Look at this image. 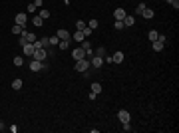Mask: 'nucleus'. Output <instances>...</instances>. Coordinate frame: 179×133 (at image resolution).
I'll use <instances>...</instances> for the list:
<instances>
[{"label": "nucleus", "mask_w": 179, "mask_h": 133, "mask_svg": "<svg viewBox=\"0 0 179 133\" xmlns=\"http://www.w3.org/2000/svg\"><path fill=\"white\" fill-rule=\"evenodd\" d=\"M86 26H88V24L84 22V20H78V22H76V28H78V30H84Z\"/></svg>", "instance_id": "obj_26"}, {"label": "nucleus", "mask_w": 179, "mask_h": 133, "mask_svg": "<svg viewBox=\"0 0 179 133\" xmlns=\"http://www.w3.org/2000/svg\"><path fill=\"white\" fill-rule=\"evenodd\" d=\"M36 10H38V6H36L34 2H32V4H28V12H30V14H34Z\"/></svg>", "instance_id": "obj_29"}, {"label": "nucleus", "mask_w": 179, "mask_h": 133, "mask_svg": "<svg viewBox=\"0 0 179 133\" xmlns=\"http://www.w3.org/2000/svg\"><path fill=\"white\" fill-rule=\"evenodd\" d=\"M22 64H24V58H22V56H16V58H14V66L20 68Z\"/></svg>", "instance_id": "obj_22"}, {"label": "nucleus", "mask_w": 179, "mask_h": 133, "mask_svg": "<svg viewBox=\"0 0 179 133\" xmlns=\"http://www.w3.org/2000/svg\"><path fill=\"white\" fill-rule=\"evenodd\" d=\"M26 20H28V16H26L24 12H20V14H16V24H20V26H24V24H26Z\"/></svg>", "instance_id": "obj_13"}, {"label": "nucleus", "mask_w": 179, "mask_h": 133, "mask_svg": "<svg viewBox=\"0 0 179 133\" xmlns=\"http://www.w3.org/2000/svg\"><path fill=\"white\" fill-rule=\"evenodd\" d=\"M90 66L101 68V66H103V58H100V56H94V58H92V62H90Z\"/></svg>", "instance_id": "obj_8"}, {"label": "nucleus", "mask_w": 179, "mask_h": 133, "mask_svg": "<svg viewBox=\"0 0 179 133\" xmlns=\"http://www.w3.org/2000/svg\"><path fill=\"white\" fill-rule=\"evenodd\" d=\"M18 129H20L18 125H10V131H12V133H18Z\"/></svg>", "instance_id": "obj_37"}, {"label": "nucleus", "mask_w": 179, "mask_h": 133, "mask_svg": "<svg viewBox=\"0 0 179 133\" xmlns=\"http://www.w3.org/2000/svg\"><path fill=\"white\" fill-rule=\"evenodd\" d=\"M141 14H143V18H145V20H151V18L155 16V14H153V10H151V8H145V10L141 12Z\"/></svg>", "instance_id": "obj_18"}, {"label": "nucleus", "mask_w": 179, "mask_h": 133, "mask_svg": "<svg viewBox=\"0 0 179 133\" xmlns=\"http://www.w3.org/2000/svg\"><path fill=\"white\" fill-rule=\"evenodd\" d=\"M157 42H161V44H165V42H167V38H165L163 34H159V36H157Z\"/></svg>", "instance_id": "obj_32"}, {"label": "nucleus", "mask_w": 179, "mask_h": 133, "mask_svg": "<svg viewBox=\"0 0 179 133\" xmlns=\"http://www.w3.org/2000/svg\"><path fill=\"white\" fill-rule=\"evenodd\" d=\"M40 16L46 20V18H50V12H48V10H40Z\"/></svg>", "instance_id": "obj_33"}, {"label": "nucleus", "mask_w": 179, "mask_h": 133, "mask_svg": "<svg viewBox=\"0 0 179 133\" xmlns=\"http://www.w3.org/2000/svg\"><path fill=\"white\" fill-rule=\"evenodd\" d=\"M58 48H60V50H68V48H70V40H60V42H58Z\"/></svg>", "instance_id": "obj_19"}, {"label": "nucleus", "mask_w": 179, "mask_h": 133, "mask_svg": "<svg viewBox=\"0 0 179 133\" xmlns=\"http://www.w3.org/2000/svg\"><path fill=\"white\" fill-rule=\"evenodd\" d=\"M82 32H84V36H86V38H88L90 34L94 32V30H92V28H90V26H86V28H84V30H82Z\"/></svg>", "instance_id": "obj_31"}, {"label": "nucleus", "mask_w": 179, "mask_h": 133, "mask_svg": "<svg viewBox=\"0 0 179 133\" xmlns=\"http://www.w3.org/2000/svg\"><path fill=\"white\" fill-rule=\"evenodd\" d=\"M24 32H26V30H24V26H20V24H14V26H12V34H16V36H22Z\"/></svg>", "instance_id": "obj_12"}, {"label": "nucleus", "mask_w": 179, "mask_h": 133, "mask_svg": "<svg viewBox=\"0 0 179 133\" xmlns=\"http://www.w3.org/2000/svg\"><path fill=\"white\" fill-rule=\"evenodd\" d=\"M117 119H120L122 123H129V121H131V115H129V111H127V109H120V111H117Z\"/></svg>", "instance_id": "obj_3"}, {"label": "nucleus", "mask_w": 179, "mask_h": 133, "mask_svg": "<svg viewBox=\"0 0 179 133\" xmlns=\"http://www.w3.org/2000/svg\"><path fill=\"white\" fill-rule=\"evenodd\" d=\"M134 24H135L134 16H125V18H123V26H125V28H129V26H134Z\"/></svg>", "instance_id": "obj_15"}, {"label": "nucleus", "mask_w": 179, "mask_h": 133, "mask_svg": "<svg viewBox=\"0 0 179 133\" xmlns=\"http://www.w3.org/2000/svg\"><path fill=\"white\" fill-rule=\"evenodd\" d=\"M145 8H147V6L143 4V2H141V4H137V8H135V14H141V12L145 10Z\"/></svg>", "instance_id": "obj_25"}, {"label": "nucleus", "mask_w": 179, "mask_h": 133, "mask_svg": "<svg viewBox=\"0 0 179 133\" xmlns=\"http://www.w3.org/2000/svg\"><path fill=\"white\" fill-rule=\"evenodd\" d=\"M151 48H153V50H155V52H161V50H163V44H161V42H151Z\"/></svg>", "instance_id": "obj_21"}, {"label": "nucleus", "mask_w": 179, "mask_h": 133, "mask_svg": "<svg viewBox=\"0 0 179 133\" xmlns=\"http://www.w3.org/2000/svg\"><path fill=\"white\" fill-rule=\"evenodd\" d=\"M171 6H173V8L177 10V8H179V0H171Z\"/></svg>", "instance_id": "obj_36"}, {"label": "nucleus", "mask_w": 179, "mask_h": 133, "mask_svg": "<svg viewBox=\"0 0 179 133\" xmlns=\"http://www.w3.org/2000/svg\"><path fill=\"white\" fill-rule=\"evenodd\" d=\"M167 2H169V4H171V0H167Z\"/></svg>", "instance_id": "obj_38"}, {"label": "nucleus", "mask_w": 179, "mask_h": 133, "mask_svg": "<svg viewBox=\"0 0 179 133\" xmlns=\"http://www.w3.org/2000/svg\"><path fill=\"white\" fill-rule=\"evenodd\" d=\"M122 125H123L122 127L123 131H131V125H129V123H122Z\"/></svg>", "instance_id": "obj_35"}, {"label": "nucleus", "mask_w": 179, "mask_h": 133, "mask_svg": "<svg viewBox=\"0 0 179 133\" xmlns=\"http://www.w3.org/2000/svg\"><path fill=\"white\" fill-rule=\"evenodd\" d=\"M72 58L78 62L82 58H86V52H84V48H74V52H72Z\"/></svg>", "instance_id": "obj_5"}, {"label": "nucleus", "mask_w": 179, "mask_h": 133, "mask_svg": "<svg viewBox=\"0 0 179 133\" xmlns=\"http://www.w3.org/2000/svg\"><path fill=\"white\" fill-rule=\"evenodd\" d=\"M112 62L113 64H122L123 62V52H115V54L112 56Z\"/></svg>", "instance_id": "obj_14"}, {"label": "nucleus", "mask_w": 179, "mask_h": 133, "mask_svg": "<svg viewBox=\"0 0 179 133\" xmlns=\"http://www.w3.org/2000/svg\"><path fill=\"white\" fill-rule=\"evenodd\" d=\"M88 26L92 28V30H96V28H98V20H90V22H88Z\"/></svg>", "instance_id": "obj_30"}, {"label": "nucleus", "mask_w": 179, "mask_h": 133, "mask_svg": "<svg viewBox=\"0 0 179 133\" xmlns=\"http://www.w3.org/2000/svg\"><path fill=\"white\" fill-rule=\"evenodd\" d=\"M32 24L36 28H40V26L44 24V18H42V16H32Z\"/></svg>", "instance_id": "obj_16"}, {"label": "nucleus", "mask_w": 179, "mask_h": 133, "mask_svg": "<svg viewBox=\"0 0 179 133\" xmlns=\"http://www.w3.org/2000/svg\"><path fill=\"white\" fill-rule=\"evenodd\" d=\"M96 56H100V58H106V48H98V50H96Z\"/></svg>", "instance_id": "obj_27"}, {"label": "nucleus", "mask_w": 179, "mask_h": 133, "mask_svg": "<svg viewBox=\"0 0 179 133\" xmlns=\"http://www.w3.org/2000/svg\"><path fill=\"white\" fill-rule=\"evenodd\" d=\"M90 68V60H86V58H82V60H78L76 64H74V70L76 72H82V74H86Z\"/></svg>", "instance_id": "obj_1"}, {"label": "nucleus", "mask_w": 179, "mask_h": 133, "mask_svg": "<svg viewBox=\"0 0 179 133\" xmlns=\"http://www.w3.org/2000/svg\"><path fill=\"white\" fill-rule=\"evenodd\" d=\"M92 91H94L96 95H100V93H101V84H100V81H94V84H92Z\"/></svg>", "instance_id": "obj_17"}, {"label": "nucleus", "mask_w": 179, "mask_h": 133, "mask_svg": "<svg viewBox=\"0 0 179 133\" xmlns=\"http://www.w3.org/2000/svg\"><path fill=\"white\" fill-rule=\"evenodd\" d=\"M48 40H50V46H58V42H60V38H58V36H50Z\"/></svg>", "instance_id": "obj_24"}, {"label": "nucleus", "mask_w": 179, "mask_h": 133, "mask_svg": "<svg viewBox=\"0 0 179 133\" xmlns=\"http://www.w3.org/2000/svg\"><path fill=\"white\" fill-rule=\"evenodd\" d=\"M12 89H22V79H14L12 81Z\"/></svg>", "instance_id": "obj_23"}, {"label": "nucleus", "mask_w": 179, "mask_h": 133, "mask_svg": "<svg viewBox=\"0 0 179 133\" xmlns=\"http://www.w3.org/2000/svg\"><path fill=\"white\" fill-rule=\"evenodd\" d=\"M125 26H123V20H115V30H123Z\"/></svg>", "instance_id": "obj_28"}, {"label": "nucleus", "mask_w": 179, "mask_h": 133, "mask_svg": "<svg viewBox=\"0 0 179 133\" xmlns=\"http://www.w3.org/2000/svg\"><path fill=\"white\" fill-rule=\"evenodd\" d=\"M40 44H42V48H46V46H50V40H48V38H42Z\"/></svg>", "instance_id": "obj_34"}, {"label": "nucleus", "mask_w": 179, "mask_h": 133, "mask_svg": "<svg viewBox=\"0 0 179 133\" xmlns=\"http://www.w3.org/2000/svg\"><path fill=\"white\" fill-rule=\"evenodd\" d=\"M44 68H48V64H44V62H38V60H32V62H30V70H32V72H42Z\"/></svg>", "instance_id": "obj_4"}, {"label": "nucleus", "mask_w": 179, "mask_h": 133, "mask_svg": "<svg viewBox=\"0 0 179 133\" xmlns=\"http://www.w3.org/2000/svg\"><path fill=\"white\" fill-rule=\"evenodd\" d=\"M125 16H127V14H125L123 8H115V10H113V18H115V20H123Z\"/></svg>", "instance_id": "obj_9"}, {"label": "nucleus", "mask_w": 179, "mask_h": 133, "mask_svg": "<svg viewBox=\"0 0 179 133\" xmlns=\"http://www.w3.org/2000/svg\"><path fill=\"white\" fill-rule=\"evenodd\" d=\"M56 36L60 38V40H72V36H70V32H68V30H58Z\"/></svg>", "instance_id": "obj_11"}, {"label": "nucleus", "mask_w": 179, "mask_h": 133, "mask_svg": "<svg viewBox=\"0 0 179 133\" xmlns=\"http://www.w3.org/2000/svg\"><path fill=\"white\" fill-rule=\"evenodd\" d=\"M22 38L28 42V44H34V42H36V34H34V32H24Z\"/></svg>", "instance_id": "obj_10"}, {"label": "nucleus", "mask_w": 179, "mask_h": 133, "mask_svg": "<svg viewBox=\"0 0 179 133\" xmlns=\"http://www.w3.org/2000/svg\"><path fill=\"white\" fill-rule=\"evenodd\" d=\"M20 48H22L24 56H30V58H32V54H34V44H28V42H26V44H22Z\"/></svg>", "instance_id": "obj_6"}, {"label": "nucleus", "mask_w": 179, "mask_h": 133, "mask_svg": "<svg viewBox=\"0 0 179 133\" xmlns=\"http://www.w3.org/2000/svg\"><path fill=\"white\" fill-rule=\"evenodd\" d=\"M72 40H74V42H78V44H82V42L86 40V36H84V32H82V30H78V32L72 34Z\"/></svg>", "instance_id": "obj_7"}, {"label": "nucleus", "mask_w": 179, "mask_h": 133, "mask_svg": "<svg viewBox=\"0 0 179 133\" xmlns=\"http://www.w3.org/2000/svg\"><path fill=\"white\" fill-rule=\"evenodd\" d=\"M46 56H48L46 48H36V50H34V54H32V58H34V60H38V62H44Z\"/></svg>", "instance_id": "obj_2"}, {"label": "nucleus", "mask_w": 179, "mask_h": 133, "mask_svg": "<svg viewBox=\"0 0 179 133\" xmlns=\"http://www.w3.org/2000/svg\"><path fill=\"white\" fill-rule=\"evenodd\" d=\"M157 36H159V32H157V30H149V34H147V38H149L151 42H155Z\"/></svg>", "instance_id": "obj_20"}]
</instances>
